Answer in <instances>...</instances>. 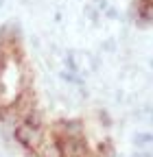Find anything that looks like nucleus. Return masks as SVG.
<instances>
[{"instance_id": "f257e3e1", "label": "nucleus", "mask_w": 153, "mask_h": 157, "mask_svg": "<svg viewBox=\"0 0 153 157\" xmlns=\"http://www.w3.org/2000/svg\"><path fill=\"white\" fill-rule=\"evenodd\" d=\"M15 137L33 157H109L107 140L79 118L42 122L33 116L15 124Z\"/></svg>"}, {"instance_id": "f03ea898", "label": "nucleus", "mask_w": 153, "mask_h": 157, "mask_svg": "<svg viewBox=\"0 0 153 157\" xmlns=\"http://www.w3.org/2000/svg\"><path fill=\"white\" fill-rule=\"evenodd\" d=\"M33 66L15 24L0 29V122L20 124L35 116Z\"/></svg>"}]
</instances>
